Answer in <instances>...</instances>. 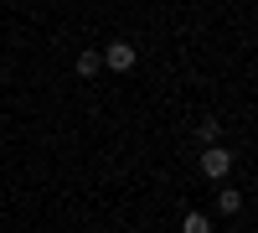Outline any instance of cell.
<instances>
[{"mask_svg":"<svg viewBox=\"0 0 258 233\" xmlns=\"http://www.w3.org/2000/svg\"><path fill=\"white\" fill-rule=\"evenodd\" d=\"M98 57H103V68H114V73H129V68H135V47H129V41H109Z\"/></svg>","mask_w":258,"mask_h":233,"instance_id":"6da1fadb","label":"cell"},{"mask_svg":"<svg viewBox=\"0 0 258 233\" xmlns=\"http://www.w3.org/2000/svg\"><path fill=\"white\" fill-rule=\"evenodd\" d=\"M202 171H207L212 181H222V176L232 171V151H227V145H212V151L202 156Z\"/></svg>","mask_w":258,"mask_h":233,"instance_id":"7a4b0ae2","label":"cell"},{"mask_svg":"<svg viewBox=\"0 0 258 233\" xmlns=\"http://www.w3.org/2000/svg\"><path fill=\"white\" fill-rule=\"evenodd\" d=\"M78 73H83V78H98V73H103V57H98V52H83V57H78Z\"/></svg>","mask_w":258,"mask_h":233,"instance_id":"3957f363","label":"cell"},{"mask_svg":"<svg viewBox=\"0 0 258 233\" xmlns=\"http://www.w3.org/2000/svg\"><path fill=\"white\" fill-rule=\"evenodd\" d=\"M217 207H222V213H238V207H243V197H238V192H232V187H227V192L217 197Z\"/></svg>","mask_w":258,"mask_h":233,"instance_id":"277c9868","label":"cell"},{"mask_svg":"<svg viewBox=\"0 0 258 233\" xmlns=\"http://www.w3.org/2000/svg\"><path fill=\"white\" fill-rule=\"evenodd\" d=\"M181 228H186V233H212V228H207V218H202V213H186V223H181Z\"/></svg>","mask_w":258,"mask_h":233,"instance_id":"5b68a950","label":"cell"}]
</instances>
